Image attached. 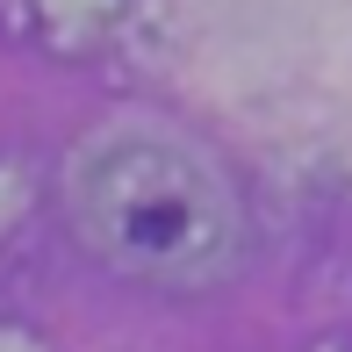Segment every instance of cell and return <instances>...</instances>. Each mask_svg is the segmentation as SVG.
<instances>
[{
	"mask_svg": "<svg viewBox=\"0 0 352 352\" xmlns=\"http://www.w3.org/2000/svg\"><path fill=\"white\" fill-rule=\"evenodd\" d=\"M72 216L108 266L166 287H209L245 259L230 187L158 130H101L72 158Z\"/></svg>",
	"mask_w": 352,
	"mask_h": 352,
	"instance_id": "obj_1",
	"label": "cell"
}]
</instances>
